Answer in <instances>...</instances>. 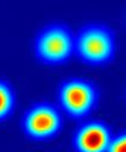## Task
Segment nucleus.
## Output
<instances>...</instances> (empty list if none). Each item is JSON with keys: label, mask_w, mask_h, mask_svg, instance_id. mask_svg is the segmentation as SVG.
Masks as SVG:
<instances>
[{"label": "nucleus", "mask_w": 126, "mask_h": 152, "mask_svg": "<svg viewBox=\"0 0 126 152\" xmlns=\"http://www.w3.org/2000/svg\"><path fill=\"white\" fill-rule=\"evenodd\" d=\"M15 103L14 90L8 82L0 78V121L11 115Z\"/></svg>", "instance_id": "obj_6"}, {"label": "nucleus", "mask_w": 126, "mask_h": 152, "mask_svg": "<svg viewBox=\"0 0 126 152\" xmlns=\"http://www.w3.org/2000/svg\"><path fill=\"white\" fill-rule=\"evenodd\" d=\"M113 134L109 126L101 120L82 122L73 134L76 152H106Z\"/></svg>", "instance_id": "obj_5"}, {"label": "nucleus", "mask_w": 126, "mask_h": 152, "mask_svg": "<svg viewBox=\"0 0 126 152\" xmlns=\"http://www.w3.org/2000/svg\"><path fill=\"white\" fill-rule=\"evenodd\" d=\"M115 52L113 31L102 24H88L74 36V53L87 64L108 63Z\"/></svg>", "instance_id": "obj_1"}, {"label": "nucleus", "mask_w": 126, "mask_h": 152, "mask_svg": "<svg viewBox=\"0 0 126 152\" xmlns=\"http://www.w3.org/2000/svg\"><path fill=\"white\" fill-rule=\"evenodd\" d=\"M61 108L71 118L87 116L96 106L99 93L93 82L82 77H69L61 82L57 90Z\"/></svg>", "instance_id": "obj_3"}, {"label": "nucleus", "mask_w": 126, "mask_h": 152, "mask_svg": "<svg viewBox=\"0 0 126 152\" xmlns=\"http://www.w3.org/2000/svg\"><path fill=\"white\" fill-rule=\"evenodd\" d=\"M74 36L70 28L61 23L44 26L34 38L36 57L45 64L67 62L74 53Z\"/></svg>", "instance_id": "obj_2"}, {"label": "nucleus", "mask_w": 126, "mask_h": 152, "mask_svg": "<svg viewBox=\"0 0 126 152\" xmlns=\"http://www.w3.org/2000/svg\"><path fill=\"white\" fill-rule=\"evenodd\" d=\"M62 127V115L50 102H37L27 108L21 118L23 132L36 140L55 137Z\"/></svg>", "instance_id": "obj_4"}, {"label": "nucleus", "mask_w": 126, "mask_h": 152, "mask_svg": "<svg viewBox=\"0 0 126 152\" xmlns=\"http://www.w3.org/2000/svg\"><path fill=\"white\" fill-rule=\"evenodd\" d=\"M106 152H126V131L112 137Z\"/></svg>", "instance_id": "obj_7"}]
</instances>
